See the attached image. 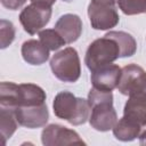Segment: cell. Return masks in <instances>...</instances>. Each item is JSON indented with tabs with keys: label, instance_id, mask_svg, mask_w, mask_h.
Masks as SVG:
<instances>
[{
	"label": "cell",
	"instance_id": "14",
	"mask_svg": "<svg viewBox=\"0 0 146 146\" xmlns=\"http://www.w3.org/2000/svg\"><path fill=\"white\" fill-rule=\"evenodd\" d=\"M49 49L40 40H27L22 44V56L23 59L31 65H41L46 63L49 58Z\"/></svg>",
	"mask_w": 146,
	"mask_h": 146
},
{
	"label": "cell",
	"instance_id": "10",
	"mask_svg": "<svg viewBox=\"0 0 146 146\" xmlns=\"http://www.w3.org/2000/svg\"><path fill=\"white\" fill-rule=\"evenodd\" d=\"M19 125L29 129H35L46 125L49 119V112L46 104L36 106H19L14 110Z\"/></svg>",
	"mask_w": 146,
	"mask_h": 146
},
{
	"label": "cell",
	"instance_id": "13",
	"mask_svg": "<svg viewBox=\"0 0 146 146\" xmlns=\"http://www.w3.org/2000/svg\"><path fill=\"white\" fill-rule=\"evenodd\" d=\"M123 116L146 128V92H138L129 96L123 108Z\"/></svg>",
	"mask_w": 146,
	"mask_h": 146
},
{
	"label": "cell",
	"instance_id": "8",
	"mask_svg": "<svg viewBox=\"0 0 146 146\" xmlns=\"http://www.w3.org/2000/svg\"><path fill=\"white\" fill-rule=\"evenodd\" d=\"M41 141L44 146L84 145L79 133L60 124H49L41 132Z\"/></svg>",
	"mask_w": 146,
	"mask_h": 146
},
{
	"label": "cell",
	"instance_id": "18",
	"mask_svg": "<svg viewBox=\"0 0 146 146\" xmlns=\"http://www.w3.org/2000/svg\"><path fill=\"white\" fill-rule=\"evenodd\" d=\"M39 40L49 49V50H57L66 42L63 36L55 30V29H46L39 32Z\"/></svg>",
	"mask_w": 146,
	"mask_h": 146
},
{
	"label": "cell",
	"instance_id": "17",
	"mask_svg": "<svg viewBox=\"0 0 146 146\" xmlns=\"http://www.w3.org/2000/svg\"><path fill=\"white\" fill-rule=\"evenodd\" d=\"M18 124L19 123L15 116L14 108L0 106V132L3 144H6L7 139L13 136V133L18 128Z\"/></svg>",
	"mask_w": 146,
	"mask_h": 146
},
{
	"label": "cell",
	"instance_id": "15",
	"mask_svg": "<svg viewBox=\"0 0 146 146\" xmlns=\"http://www.w3.org/2000/svg\"><path fill=\"white\" fill-rule=\"evenodd\" d=\"M143 131V127L137 122L122 116L113 128V135L117 140L121 141H131L139 137Z\"/></svg>",
	"mask_w": 146,
	"mask_h": 146
},
{
	"label": "cell",
	"instance_id": "23",
	"mask_svg": "<svg viewBox=\"0 0 146 146\" xmlns=\"http://www.w3.org/2000/svg\"><path fill=\"white\" fill-rule=\"evenodd\" d=\"M31 2H34V3H43V5L52 6L56 2V0H31Z\"/></svg>",
	"mask_w": 146,
	"mask_h": 146
},
{
	"label": "cell",
	"instance_id": "24",
	"mask_svg": "<svg viewBox=\"0 0 146 146\" xmlns=\"http://www.w3.org/2000/svg\"><path fill=\"white\" fill-rule=\"evenodd\" d=\"M139 143H140V145H146V129L140 132V135H139Z\"/></svg>",
	"mask_w": 146,
	"mask_h": 146
},
{
	"label": "cell",
	"instance_id": "6",
	"mask_svg": "<svg viewBox=\"0 0 146 146\" xmlns=\"http://www.w3.org/2000/svg\"><path fill=\"white\" fill-rule=\"evenodd\" d=\"M51 17V6L34 3L26 6L19 14V22L25 32L33 35L44 27Z\"/></svg>",
	"mask_w": 146,
	"mask_h": 146
},
{
	"label": "cell",
	"instance_id": "21",
	"mask_svg": "<svg viewBox=\"0 0 146 146\" xmlns=\"http://www.w3.org/2000/svg\"><path fill=\"white\" fill-rule=\"evenodd\" d=\"M25 2H26V0H1L2 6L10 10H16V9L21 8Z\"/></svg>",
	"mask_w": 146,
	"mask_h": 146
},
{
	"label": "cell",
	"instance_id": "4",
	"mask_svg": "<svg viewBox=\"0 0 146 146\" xmlns=\"http://www.w3.org/2000/svg\"><path fill=\"white\" fill-rule=\"evenodd\" d=\"M117 58H120V48L117 42L114 39L104 35L89 44L86 51L84 63L90 71H94L100 66L113 63Z\"/></svg>",
	"mask_w": 146,
	"mask_h": 146
},
{
	"label": "cell",
	"instance_id": "12",
	"mask_svg": "<svg viewBox=\"0 0 146 146\" xmlns=\"http://www.w3.org/2000/svg\"><path fill=\"white\" fill-rule=\"evenodd\" d=\"M55 30L63 36L66 43H73L82 33V21L75 14H65L56 22Z\"/></svg>",
	"mask_w": 146,
	"mask_h": 146
},
{
	"label": "cell",
	"instance_id": "3",
	"mask_svg": "<svg viewBox=\"0 0 146 146\" xmlns=\"http://www.w3.org/2000/svg\"><path fill=\"white\" fill-rule=\"evenodd\" d=\"M54 113L57 117L67 121L72 125L83 124L90 116L88 99L78 98L70 91H60L52 103Z\"/></svg>",
	"mask_w": 146,
	"mask_h": 146
},
{
	"label": "cell",
	"instance_id": "22",
	"mask_svg": "<svg viewBox=\"0 0 146 146\" xmlns=\"http://www.w3.org/2000/svg\"><path fill=\"white\" fill-rule=\"evenodd\" d=\"M92 3L96 5H104V6H115L117 0H91Z\"/></svg>",
	"mask_w": 146,
	"mask_h": 146
},
{
	"label": "cell",
	"instance_id": "5",
	"mask_svg": "<svg viewBox=\"0 0 146 146\" xmlns=\"http://www.w3.org/2000/svg\"><path fill=\"white\" fill-rule=\"evenodd\" d=\"M50 68L54 75L63 82H75L81 74V64L78 51L67 47L56 52L50 59Z\"/></svg>",
	"mask_w": 146,
	"mask_h": 146
},
{
	"label": "cell",
	"instance_id": "7",
	"mask_svg": "<svg viewBox=\"0 0 146 146\" xmlns=\"http://www.w3.org/2000/svg\"><path fill=\"white\" fill-rule=\"evenodd\" d=\"M117 90L125 96L138 92H146V72L136 64H128L122 67Z\"/></svg>",
	"mask_w": 146,
	"mask_h": 146
},
{
	"label": "cell",
	"instance_id": "16",
	"mask_svg": "<svg viewBox=\"0 0 146 146\" xmlns=\"http://www.w3.org/2000/svg\"><path fill=\"white\" fill-rule=\"evenodd\" d=\"M105 35L114 39L120 48V57H130L137 50V42L135 38L123 31H110Z\"/></svg>",
	"mask_w": 146,
	"mask_h": 146
},
{
	"label": "cell",
	"instance_id": "19",
	"mask_svg": "<svg viewBox=\"0 0 146 146\" xmlns=\"http://www.w3.org/2000/svg\"><path fill=\"white\" fill-rule=\"evenodd\" d=\"M116 3L125 15L146 14V0H117Z\"/></svg>",
	"mask_w": 146,
	"mask_h": 146
},
{
	"label": "cell",
	"instance_id": "11",
	"mask_svg": "<svg viewBox=\"0 0 146 146\" xmlns=\"http://www.w3.org/2000/svg\"><path fill=\"white\" fill-rule=\"evenodd\" d=\"M122 68L115 64H106L94 71H91V83L92 87L98 90L112 91L117 88Z\"/></svg>",
	"mask_w": 146,
	"mask_h": 146
},
{
	"label": "cell",
	"instance_id": "2",
	"mask_svg": "<svg viewBox=\"0 0 146 146\" xmlns=\"http://www.w3.org/2000/svg\"><path fill=\"white\" fill-rule=\"evenodd\" d=\"M88 103L91 107L89 116L90 125L97 131H108L117 122V114L113 107L112 91L98 90L92 87L88 95Z\"/></svg>",
	"mask_w": 146,
	"mask_h": 146
},
{
	"label": "cell",
	"instance_id": "1",
	"mask_svg": "<svg viewBox=\"0 0 146 146\" xmlns=\"http://www.w3.org/2000/svg\"><path fill=\"white\" fill-rule=\"evenodd\" d=\"M46 92L33 83L16 84L13 82H1L0 106L16 108L19 106H36L46 104Z\"/></svg>",
	"mask_w": 146,
	"mask_h": 146
},
{
	"label": "cell",
	"instance_id": "9",
	"mask_svg": "<svg viewBox=\"0 0 146 146\" xmlns=\"http://www.w3.org/2000/svg\"><path fill=\"white\" fill-rule=\"evenodd\" d=\"M88 16L91 27L100 31L110 30L116 26L120 19L115 6L96 5L92 2L88 6Z\"/></svg>",
	"mask_w": 146,
	"mask_h": 146
},
{
	"label": "cell",
	"instance_id": "20",
	"mask_svg": "<svg viewBox=\"0 0 146 146\" xmlns=\"http://www.w3.org/2000/svg\"><path fill=\"white\" fill-rule=\"evenodd\" d=\"M0 47L1 49L7 48L15 39V26L11 22L7 19L0 21Z\"/></svg>",
	"mask_w": 146,
	"mask_h": 146
}]
</instances>
